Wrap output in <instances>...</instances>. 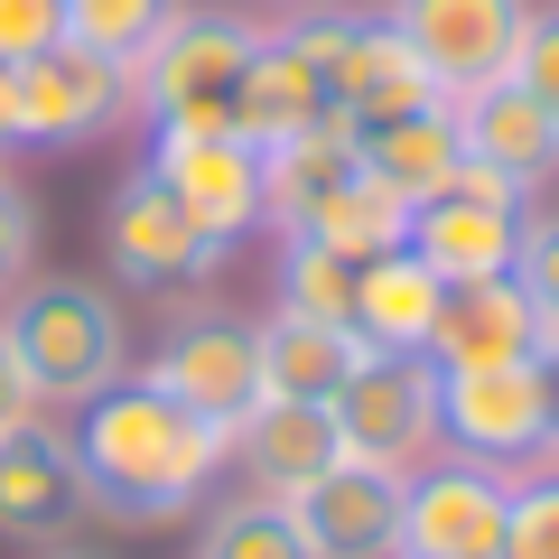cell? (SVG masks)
I'll return each mask as SVG.
<instances>
[{
    "mask_svg": "<svg viewBox=\"0 0 559 559\" xmlns=\"http://www.w3.org/2000/svg\"><path fill=\"white\" fill-rule=\"evenodd\" d=\"M66 439L84 457V503L112 513V522H178L234 466L215 419L168 401L150 373H121L112 392H94L84 401V429H66Z\"/></svg>",
    "mask_w": 559,
    "mask_h": 559,
    "instance_id": "obj_1",
    "label": "cell"
},
{
    "mask_svg": "<svg viewBox=\"0 0 559 559\" xmlns=\"http://www.w3.org/2000/svg\"><path fill=\"white\" fill-rule=\"evenodd\" d=\"M0 336H10V355H20L28 392L38 401H66V411H84L94 392H112L121 373H131V318H121V299L103 289V280H38L28 271L10 299H0Z\"/></svg>",
    "mask_w": 559,
    "mask_h": 559,
    "instance_id": "obj_2",
    "label": "cell"
},
{
    "mask_svg": "<svg viewBox=\"0 0 559 559\" xmlns=\"http://www.w3.org/2000/svg\"><path fill=\"white\" fill-rule=\"evenodd\" d=\"M261 28L224 20V10H178L159 28V47L131 66V103L159 131H234V84L252 66Z\"/></svg>",
    "mask_w": 559,
    "mask_h": 559,
    "instance_id": "obj_3",
    "label": "cell"
},
{
    "mask_svg": "<svg viewBox=\"0 0 559 559\" xmlns=\"http://www.w3.org/2000/svg\"><path fill=\"white\" fill-rule=\"evenodd\" d=\"M326 419H336V457L411 476L439 448V364L429 355H364L345 373V392L326 401Z\"/></svg>",
    "mask_w": 559,
    "mask_h": 559,
    "instance_id": "obj_4",
    "label": "cell"
},
{
    "mask_svg": "<svg viewBox=\"0 0 559 559\" xmlns=\"http://www.w3.org/2000/svg\"><path fill=\"white\" fill-rule=\"evenodd\" d=\"M503 513H513V476L448 448L439 466L401 476V550L392 559H495Z\"/></svg>",
    "mask_w": 559,
    "mask_h": 559,
    "instance_id": "obj_5",
    "label": "cell"
},
{
    "mask_svg": "<svg viewBox=\"0 0 559 559\" xmlns=\"http://www.w3.org/2000/svg\"><path fill=\"white\" fill-rule=\"evenodd\" d=\"M103 252H112V271L131 280V289H159V299L224 271V242L159 187V168H131V178L112 187V205H103Z\"/></svg>",
    "mask_w": 559,
    "mask_h": 559,
    "instance_id": "obj_6",
    "label": "cell"
},
{
    "mask_svg": "<svg viewBox=\"0 0 559 559\" xmlns=\"http://www.w3.org/2000/svg\"><path fill=\"white\" fill-rule=\"evenodd\" d=\"M382 20H392V38L429 66L439 103H457V94H476V84H495L503 66H513V38H522V20H532V0H392Z\"/></svg>",
    "mask_w": 559,
    "mask_h": 559,
    "instance_id": "obj_7",
    "label": "cell"
},
{
    "mask_svg": "<svg viewBox=\"0 0 559 559\" xmlns=\"http://www.w3.org/2000/svg\"><path fill=\"white\" fill-rule=\"evenodd\" d=\"M94 513L84 503V457L57 419H0V540H38L57 550L75 522Z\"/></svg>",
    "mask_w": 559,
    "mask_h": 559,
    "instance_id": "obj_8",
    "label": "cell"
},
{
    "mask_svg": "<svg viewBox=\"0 0 559 559\" xmlns=\"http://www.w3.org/2000/svg\"><path fill=\"white\" fill-rule=\"evenodd\" d=\"M131 112V66L84 57V47H47V57L20 66V150H75V140H103Z\"/></svg>",
    "mask_w": 559,
    "mask_h": 559,
    "instance_id": "obj_9",
    "label": "cell"
},
{
    "mask_svg": "<svg viewBox=\"0 0 559 559\" xmlns=\"http://www.w3.org/2000/svg\"><path fill=\"white\" fill-rule=\"evenodd\" d=\"M439 448L476 466H540V373L532 364L439 373Z\"/></svg>",
    "mask_w": 559,
    "mask_h": 559,
    "instance_id": "obj_10",
    "label": "cell"
},
{
    "mask_svg": "<svg viewBox=\"0 0 559 559\" xmlns=\"http://www.w3.org/2000/svg\"><path fill=\"white\" fill-rule=\"evenodd\" d=\"M280 503H289V522L308 532L318 559H392L401 550V466L336 457L308 485H289Z\"/></svg>",
    "mask_w": 559,
    "mask_h": 559,
    "instance_id": "obj_11",
    "label": "cell"
},
{
    "mask_svg": "<svg viewBox=\"0 0 559 559\" xmlns=\"http://www.w3.org/2000/svg\"><path fill=\"white\" fill-rule=\"evenodd\" d=\"M140 373L159 382L168 401L205 411L215 429H234V419L261 401V355H252V326H242V318H215V308L178 318V326L159 336V355L140 364Z\"/></svg>",
    "mask_w": 559,
    "mask_h": 559,
    "instance_id": "obj_12",
    "label": "cell"
},
{
    "mask_svg": "<svg viewBox=\"0 0 559 559\" xmlns=\"http://www.w3.org/2000/svg\"><path fill=\"white\" fill-rule=\"evenodd\" d=\"M150 168H159V187L224 242V252L261 224V150L242 131H159Z\"/></svg>",
    "mask_w": 559,
    "mask_h": 559,
    "instance_id": "obj_13",
    "label": "cell"
},
{
    "mask_svg": "<svg viewBox=\"0 0 559 559\" xmlns=\"http://www.w3.org/2000/svg\"><path fill=\"white\" fill-rule=\"evenodd\" d=\"M419 355L439 373H476V364H532L540 355V318L522 299V280L495 271V280H448L439 289V318L419 336Z\"/></svg>",
    "mask_w": 559,
    "mask_h": 559,
    "instance_id": "obj_14",
    "label": "cell"
},
{
    "mask_svg": "<svg viewBox=\"0 0 559 559\" xmlns=\"http://www.w3.org/2000/svg\"><path fill=\"white\" fill-rule=\"evenodd\" d=\"M326 112H336V94H326V57L308 47V28L261 38L252 66H242V84H234V131L252 140V150H280V140L318 131Z\"/></svg>",
    "mask_w": 559,
    "mask_h": 559,
    "instance_id": "obj_15",
    "label": "cell"
},
{
    "mask_svg": "<svg viewBox=\"0 0 559 559\" xmlns=\"http://www.w3.org/2000/svg\"><path fill=\"white\" fill-rule=\"evenodd\" d=\"M326 94H336V112L355 121V131H373V121H392V112H429L439 84H429V66L392 38L382 10H355L345 38H336V57H326Z\"/></svg>",
    "mask_w": 559,
    "mask_h": 559,
    "instance_id": "obj_16",
    "label": "cell"
},
{
    "mask_svg": "<svg viewBox=\"0 0 559 559\" xmlns=\"http://www.w3.org/2000/svg\"><path fill=\"white\" fill-rule=\"evenodd\" d=\"M448 112H457V150H466L476 168H503L513 187H540V178L559 168V121L540 112L513 75H495V84H476V94H457Z\"/></svg>",
    "mask_w": 559,
    "mask_h": 559,
    "instance_id": "obj_17",
    "label": "cell"
},
{
    "mask_svg": "<svg viewBox=\"0 0 559 559\" xmlns=\"http://www.w3.org/2000/svg\"><path fill=\"white\" fill-rule=\"evenodd\" d=\"M411 242L419 261L439 280H495L513 271V242H522V205H495V197H466V187H448V197L411 205Z\"/></svg>",
    "mask_w": 559,
    "mask_h": 559,
    "instance_id": "obj_18",
    "label": "cell"
},
{
    "mask_svg": "<svg viewBox=\"0 0 559 559\" xmlns=\"http://www.w3.org/2000/svg\"><path fill=\"white\" fill-rule=\"evenodd\" d=\"M224 448H234V466L252 476V495H289V485H308L318 466H336V419H326V401H252V411L224 429Z\"/></svg>",
    "mask_w": 559,
    "mask_h": 559,
    "instance_id": "obj_19",
    "label": "cell"
},
{
    "mask_svg": "<svg viewBox=\"0 0 559 559\" xmlns=\"http://www.w3.org/2000/svg\"><path fill=\"white\" fill-rule=\"evenodd\" d=\"M252 355H261V401H336L345 373H355L373 345L355 336L345 318H261L252 326Z\"/></svg>",
    "mask_w": 559,
    "mask_h": 559,
    "instance_id": "obj_20",
    "label": "cell"
},
{
    "mask_svg": "<svg viewBox=\"0 0 559 559\" xmlns=\"http://www.w3.org/2000/svg\"><path fill=\"white\" fill-rule=\"evenodd\" d=\"M355 168H364L373 187H392L401 205L448 197V178L466 168L457 112H448V103H429V112H392V121H373V131H355Z\"/></svg>",
    "mask_w": 559,
    "mask_h": 559,
    "instance_id": "obj_21",
    "label": "cell"
},
{
    "mask_svg": "<svg viewBox=\"0 0 559 559\" xmlns=\"http://www.w3.org/2000/svg\"><path fill=\"white\" fill-rule=\"evenodd\" d=\"M439 289L448 280L429 271L411 242L382 252V261H355V336L373 345V355H419V336L439 318Z\"/></svg>",
    "mask_w": 559,
    "mask_h": 559,
    "instance_id": "obj_22",
    "label": "cell"
},
{
    "mask_svg": "<svg viewBox=\"0 0 559 559\" xmlns=\"http://www.w3.org/2000/svg\"><path fill=\"white\" fill-rule=\"evenodd\" d=\"M401 234H411V205H401L392 187H373L364 168H355V178H336L326 197H308L299 215L280 224V242H326V252H345V261L401 252Z\"/></svg>",
    "mask_w": 559,
    "mask_h": 559,
    "instance_id": "obj_23",
    "label": "cell"
},
{
    "mask_svg": "<svg viewBox=\"0 0 559 559\" xmlns=\"http://www.w3.org/2000/svg\"><path fill=\"white\" fill-rule=\"evenodd\" d=\"M57 10H66V47L112 66H140L159 47V28L178 20V0H57Z\"/></svg>",
    "mask_w": 559,
    "mask_h": 559,
    "instance_id": "obj_24",
    "label": "cell"
},
{
    "mask_svg": "<svg viewBox=\"0 0 559 559\" xmlns=\"http://www.w3.org/2000/svg\"><path fill=\"white\" fill-rule=\"evenodd\" d=\"M197 559H318V550H308V532L289 522L280 495H242V503H224V513H205Z\"/></svg>",
    "mask_w": 559,
    "mask_h": 559,
    "instance_id": "obj_25",
    "label": "cell"
},
{
    "mask_svg": "<svg viewBox=\"0 0 559 559\" xmlns=\"http://www.w3.org/2000/svg\"><path fill=\"white\" fill-rule=\"evenodd\" d=\"M280 308L289 318H345L355 326V261L326 242H280Z\"/></svg>",
    "mask_w": 559,
    "mask_h": 559,
    "instance_id": "obj_26",
    "label": "cell"
},
{
    "mask_svg": "<svg viewBox=\"0 0 559 559\" xmlns=\"http://www.w3.org/2000/svg\"><path fill=\"white\" fill-rule=\"evenodd\" d=\"M495 559H559V466L513 485V513H503V550Z\"/></svg>",
    "mask_w": 559,
    "mask_h": 559,
    "instance_id": "obj_27",
    "label": "cell"
},
{
    "mask_svg": "<svg viewBox=\"0 0 559 559\" xmlns=\"http://www.w3.org/2000/svg\"><path fill=\"white\" fill-rule=\"evenodd\" d=\"M513 280L532 299L540 336H559V215H522V242H513Z\"/></svg>",
    "mask_w": 559,
    "mask_h": 559,
    "instance_id": "obj_28",
    "label": "cell"
},
{
    "mask_svg": "<svg viewBox=\"0 0 559 559\" xmlns=\"http://www.w3.org/2000/svg\"><path fill=\"white\" fill-rule=\"evenodd\" d=\"M503 75H513L522 94H532L540 112L559 121V10H532V20H522V38H513V66H503Z\"/></svg>",
    "mask_w": 559,
    "mask_h": 559,
    "instance_id": "obj_29",
    "label": "cell"
},
{
    "mask_svg": "<svg viewBox=\"0 0 559 559\" xmlns=\"http://www.w3.org/2000/svg\"><path fill=\"white\" fill-rule=\"evenodd\" d=\"M28 271H38V205H28V187L0 168V299H10Z\"/></svg>",
    "mask_w": 559,
    "mask_h": 559,
    "instance_id": "obj_30",
    "label": "cell"
},
{
    "mask_svg": "<svg viewBox=\"0 0 559 559\" xmlns=\"http://www.w3.org/2000/svg\"><path fill=\"white\" fill-rule=\"evenodd\" d=\"M66 38V10L57 0H0V66H28Z\"/></svg>",
    "mask_w": 559,
    "mask_h": 559,
    "instance_id": "obj_31",
    "label": "cell"
},
{
    "mask_svg": "<svg viewBox=\"0 0 559 559\" xmlns=\"http://www.w3.org/2000/svg\"><path fill=\"white\" fill-rule=\"evenodd\" d=\"M532 373H540V466H559V336H540ZM540 466H532V476H540Z\"/></svg>",
    "mask_w": 559,
    "mask_h": 559,
    "instance_id": "obj_32",
    "label": "cell"
},
{
    "mask_svg": "<svg viewBox=\"0 0 559 559\" xmlns=\"http://www.w3.org/2000/svg\"><path fill=\"white\" fill-rule=\"evenodd\" d=\"M28 411H38V392H28L20 355H10V336H0V419H28Z\"/></svg>",
    "mask_w": 559,
    "mask_h": 559,
    "instance_id": "obj_33",
    "label": "cell"
},
{
    "mask_svg": "<svg viewBox=\"0 0 559 559\" xmlns=\"http://www.w3.org/2000/svg\"><path fill=\"white\" fill-rule=\"evenodd\" d=\"M20 150V66H0V159Z\"/></svg>",
    "mask_w": 559,
    "mask_h": 559,
    "instance_id": "obj_34",
    "label": "cell"
},
{
    "mask_svg": "<svg viewBox=\"0 0 559 559\" xmlns=\"http://www.w3.org/2000/svg\"><path fill=\"white\" fill-rule=\"evenodd\" d=\"M38 559H84V550H38Z\"/></svg>",
    "mask_w": 559,
    "mask_h": 559,
    "instance_id": "obj_35",
    "label": "cell"
}]
</instances>
